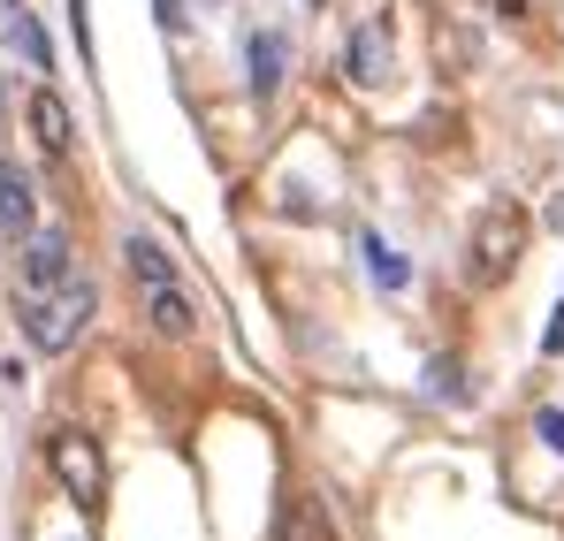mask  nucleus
Returning a JSON list of instances; mask_svg holds the SVG:
<instances>
[{"label":"nucleus","mask_w":564,"mask_h":541,"mask_svg":"<svg viewBox=\"0 0 564 541\" xmlns=\"http://www.w3.org/2000/svg\"><path fill=\"white\" fill-rule=\"evenodd\" d=\"M0 138H8V122H0Z\"/></svg>","instance_id":"18"},{"label":"nucleus","mask_w":564,"mask_h":541,"mask_svg":"<svg viewBox=\"0 0 564 541\" xmlns=\"http://www.w3.org/2000/svg\"><path fill=\"white\" fill-rule=\"evenodd\" d=\"M8 54H23V62L39 69V77L54 69V46H46V31H39V23H31L23 8H8Z\"/></svg>","instance_id":"11"},{"label":"nucleus","mask_w":564,"mask_h":541,"mask_svg":"<svg viewBox=\"0 0 564 541\" xmlns=\"http://www.w3.org/2000/svg\"><path fill=\"white\" fill-rule=\"evenodd\" d=\"M542 351H550V359L564 351V297H557V313H550V328H542Z\"/></svg>","instance_id":"14"},{"label":"nucleus","mask_w":564,"mask_h":541,"mask_svg":"<svg viewBox=\"0 0 564 541\" xmlns=\"http://www.w3.org/2000/svg\"><path fill=\"white\" fill-rule=\"evenodd\" d=\"M46 465H54V480H62L77 504H99V496H107V457H99L93 435H77V428L46 435Z\"/></svg>","instance_id":"2"},{"label":"nucleus","mask_w":564,"mask_h":541,"mask_svg":"<svg viewBox=\"0 0 564 541\" xmlns=\"http://www.w3.org/2000/svg\"><path fill=\"white\" fill-rule=\"evenodd\" d=\"M550 229H557V237H564V198H557V206H550Z\"/></svg>","instance_id":"16"},{"label":"nucleus","mask_w":564,"mask_h":541,"mask_svg":"<svg viewBox=\"0 0 564 541\" xmlns=\"http://www.w3.org/2000/svg\"><path fill=\"white\" fill-rule=\"evenodd\" d=\"M282 62H290V46H282L275 31H260V39H252V91H275L282 85Z\"/></svg>","instance_id":"12"},{"label":"nucleus","mask_w":564,"mask_h":541,"mask_svg":"<svg viewBox=\"0 0 564 541\" xmlns=\"http://www.w3.org/2000/svg\"><path fill=\"white\" fill-rule=\"evenodd\" d=\"M8 8H23V0H8Z\"/></svg>","instance_id":"17"},{"label":"nucleus","mask_w":564,"mask_h":541,"mask_svg":"<svg viewBox=\"0 0 564 541\" xmlns=\"http://www.w3.org/2000/svg\"><path fill=\"white\" fill-rule=\"evenodd\" d=\"M282 541H336V519L321 496H290L282 504Z\"/></svg>","instance_id":"8"},{"label":"nucleus","mask_w":564,"mask_h":541,"mask_svg":"<svg viewBox=\"0 0 564 541\" xmlns=\"http://www.w3.org/2000/svg\"><path fill=\"white\" fill-rule=\"evenodd\" d=\"M77 260H69V237L62 229H31L23 237V268H15V297L23 290H54V282H69Z\"/></svg>","instance_id":"4"},{"label":"nucleus","mask_w":564,"mask_h":541,"mask_svg":"<svg viewBox=\"0 0 564 541\" xmlns=\"http://www.w3.org/2000/svg\"><path fill=\"white\" fill-rule=\"evenodd\" d=\"M367 268H375V282H381V290H404V282H412V268H404V252H389L381 237H367Z\"/></svg>","instance_id":"13"},{"label":"nucleus","mask_w":564,"mask_h":541,"mask_svg":"<svg viewBox=\"0 0 564 541\" xmlns=\"http://www.w3.org/2000/svg\"><path fill=\"white\" fill-rule=\"evenodd\" d=\"M534 428H542V443H550V451H564V412H542Z\"/></svg>","instance_id":"15"},{"label":"nucleus","mask_w":564,"mask_h":541,"mask_svg":"<svg viewBox=\"0 0 564 541\" xmlns=\"http://www.w3.org/2000/svg\"><path fill=\"white\" fill-rule=\"evenodd\" d=\"M389 77V31L367 23L359 39H351V85H381Z\"/></svg>","instance_id":"9"},{"label":"nucleus","mask_w":564,"mask_h":541,"mask_svg":"<svg viewBox=\"0 0 564 541\" xmlns=\"http://www.w3.org/2000/svg\"><path fill=\"white\" fill-rule=\"evenodd\" d=\"M93 305H99V290L85 282V274L54 282V290H23V297H15V313H23V344H31V351H69V344L85 336Z\"/></svg>","instance_id":"1"},{"label":"nucleus","mask_w":564,"mask_h":541,"mask_svg":"<svg viewBox=\"0 0 564 541\" xmlns=\"http://www.w3.org/2000/svg\"><path fill=\"white\" fill-rule=\"evenodd\" d=\"M31 138H39V153H54V161L77 145V122H69V107H62V91H54V85L31 91Z\"/></svg>","instance_id":"5"},{"label":"nucleus","mask_w":564,"mask_h":541,"mask_svg":"<svg viewBox=\"0 0 564 541\" xmlns=\"http://www.w3.org/2000/svg\"><path fill=\"white\" fill-rule=\"evenodd\" d=\"M519 245H527V214L503 198V206H488L480 221H473V274L480 282H496V274H511L519 260Z\"/></svg>","instance_id":"3"},{"label":"nucleus","mask_w":564,"mask_h":541,"mask_svg":"<svg viewBox=\"0 0 564 541\" xmlns=\"http://www.w3.org/2000/svg\"><path fill=\"white\" fill-rule=\"evenodd\" d=\"M122 260H130V274H138L145 290H169V282H176V268H169V252H161L153 237H122Z\"/></svg>","instance_id":"10"},{"label":"nucleus","mask_w":564,"mask_h":541,"mask_svg":"<svg viewBox=\"0 0 564 541\" xmlns=\"http://www.w3.org/2000/svg\"><path fill=\"white\" fill-rule=\"evenodd\" d=\"M31 214H39V183L15 161H0V229H31Z\"/></svg>","instance_id":"6"},{"label":"nucleus","mask_w":564,"mask_h":541,"mask_svg":"<svg viewBox=\"0 0 564 541\" xmlns=\"http://www.w3.org/2000/svg\"><path fill=\"white\" fill-rule=\"evenodd\" d=\"M145 321H153V336H169V344L198 328V313H191V297L176 282H169V290H145Z\"/></svg>","instance_id":"7"}]
</instances>
